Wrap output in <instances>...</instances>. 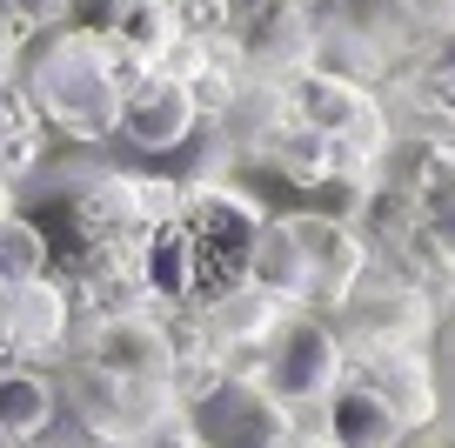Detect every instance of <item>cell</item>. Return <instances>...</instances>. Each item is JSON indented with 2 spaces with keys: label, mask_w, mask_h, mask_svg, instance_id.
<instances>
[{
  "label": "cell",
  "mask_w": 455,
  "mask_h": 448,
  "mask_svg": "<svg viewBox=\"0 0 455 448\" xmlns=\"http://www.w3.org/2000/svg\"><path fill=\"white\" fill-rule=\"evenodd\" d=\"M195 435L208 448H288L282 395L261 381H221L195 402Z\"/></svg>",
  "instance_id": "6da1fadb"
},
{
  "label": "cell",
  "mask_w": 455,
  "mask_h": 448,
  "mask_svg": "<svg viewBox=\"0 0 455 448\" xmlns=\"http://www.w3.org/2000/svg\"><path fill=\"white\" fill-rule=\"evenodd\" d=\"M41 100L47 114H60V121L74 127H108L121 121V81H114V68L100 60V47H54V60L41 68Z\"/></svg>",
  "instance_id": "7a4b0ae2"
},
{
  "label": "cell",
  "mask_w": 455,
  "mask_h": 448,
  "mask_svg": "<svg viewBox=\"0 0 455 448\" xmlns=\"http://www.w3.org/2000/svg\"><path fill=\"white\" fill-rule=\"evenodd\" d=\"M335 375H341V348H335V335H328L322 322H295L275 341L268 388L282 395V402H315V395L335 388Z\"/></svg>",
  "instance_id": "3957f363"
},
{
  "label": "cell",
  "mask_w": 455,
  "mask_h": 448,
  "mask_svg": "<svg viewBox=\"0 0 455 448\" xmlns=\"http://www.w3.org/2000/svg\"><path fill=\"white\" fill-rule=\"evenodd\" d=\"M195 127V94H188L181 81H148L134 87L128 100H121V134L134 140V148H174V140Z\"/></svg>",
  "instance_id": "277c9868"
},
{
  "label": "cell",
  "mask_w": 455,
  "mask_h": 448,
  "mask_svg": "<svg viewBox=\"0 0 455 448\" xmlns=\"http://www.w3.org/2000/svg\"><path fill=\"white\" fill-rule=\"evenodd\" d=\"M335 442L341 448H395L402 415L388 408V395H375V388H341L335 395Z\"/></svg>",
  "instance_id": "5b68a950"
},
{
  "label": "cell",
  "mask_w": 455,
  "mask_h": 448,
  "mask_svg": "<svg viewBox=\"0 0 455 448\" xmlns=\"http://www.w3.org/2000/svg\"><path fill=\"white\" fill-rule=\"evenodd\" d=\"M47 421H54V388L41 375H0V428L14 435V442H28Z\"/></svg>",
  "instance_id": "8992f818"
},
{
  "label": "cell",
  "mask_w": 455,
  "mask_h": 448,
  "mask_svg": "<svg viewBox=\"0 0 455 448\" xmlns=\"http://www.w3.org/2000/svg\"><path fill=\"white\" fill-rule=\"evenodd\" d=\"M41 261H47V235L34 221H20V214H7V221H0V275L34 281Z\"/></svg>",
  "instance_id": "52a82bcc"
},
{
  "label": "cell",
  "mask_w": 455,
  "mask_h": 448,
  "mask_svg": "<svg viewBox=\"0 0 455 448\" xmlns=\"http://www.w3.org/2000/svg\"><path fill=\"white\" fill-rule=\"evenodd\" d=\"M435 415L455 428V322L435 335Z\"/></svg>",
  "instance_id": "ba28073f"
},
{
  "label": "cell",
  "mask_w": 455,
  "mask_h": 448,
  "mask_svg": "<svg viewBox=\"0 0 455 448\" xmlns=\"http://www.w3.org/2000/svg\"><path fill=\"white\" fill-rule=\"evenodd\" d=\"M435 241H442V254L455 261V195H449V201L435 208Z\"/></svg>",
  "instance_id": "9c48e42d"
},
{
  "label": "cell",
  "mask_w": 455,
  "mask_h": 448,
  "mask_svg": "<svg viewBox=\"0 0 455 448\" xmlns=\"http://www.w3.org/2000/svg\"><path fill=\"white\" fill-rule=\"evenodd\" d=\"M0 448H20V442H14V435H7V428H0Z\"/></svg>",
  "instance_id": "30bf717a"
},
{
  "label": "cell",
  "mask_w": 455,
  "mask_h": 448,
  "mask_svg": "<svg viewBox=\"0 0 455 448\" xmlns=\"http://www.w3.org/2000/svg\"><path fill=\"white\" fill-rule=\"evenodd\" d=\"M442 74H449V81H455V60H449V68H442Z\"/></svg>",
  "instance_id": "8fae6325"
}]
</instances>
